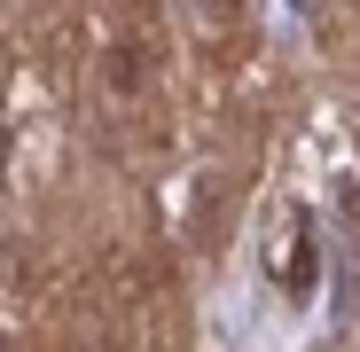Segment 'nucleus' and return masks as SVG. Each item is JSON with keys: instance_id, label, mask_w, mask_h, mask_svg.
I'll return each mask as SVG.
<instances>
[{"instance_id": "nucleus-1", "label": "nucleus", "mask_w": 360, "mask_h": 352, "mask_svg": "<svg viewBox=\"0 0 360 352\" xmlns=\"http://www.w3.org/2000/svg\"><path fill=\"white\" fill-rule=\"evenodd\" d=\"M0 352H8V337H0Z\"/></svg>"}]
</instances>
